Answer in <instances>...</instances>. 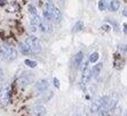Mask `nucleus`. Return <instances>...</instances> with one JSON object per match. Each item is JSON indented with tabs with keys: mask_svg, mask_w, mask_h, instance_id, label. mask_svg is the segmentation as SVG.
Wrapping results in <instances>:
<instances>
[{
	"mask_svg": "<svg viewBox=\"0 0 127 116\" xmlns=\"http://www.w3.org/2000/svg\"><path fill=\"white\" fill-rule=\"evenodd\" d=\"M47 2H49V3H53V0H47Z\"/></svg>",
	"mask_w": 127,
	"mask_h": 116,
	"instance_id": "nucleus-32",
	"label": "nucleus"
},
{
	"mask_svg": "<svg viewBox=\"0 0 127 116\" xmlns=\"http://www.w3.org/2000/svg\"><path fill=\"white\" fill-rule=\"evenodd\" d=\"M101 70H102V63H97V65H95L92 70V75L94 77H98L100 76Z\"/></svg>",
	"mask_w": 127,
	"mask_h": 116,
	"instance_id": "nucleus-10",
	"label": "nucleus"
},
{
	"mask_svg": "<svg viewBox=\"0 0 127 116\" xmlns=\"http://www.w3.org/2000/svg\"><path fill=\"white\" fill-rule=\"evenodd\" d=\"M41 23V20H40V17H39L38 15H33L32 18H31V25H39V24Z\"/></svg>",
	"mask_w": 127,
	"mask_h": 116,
	"instance_id": "nucleus-17",
	"label": "nucleus"
},
{
	"mask_svg": "<svg viewBox=\"0 0 127 116\" xmlns=\"http://www.w3.org/2000/svg\"><path fill=\"white\" fill-rule=\"evenodd\" d=\"M39 26H40L41 32H44V33L52 32V26H50V24L48 23V22H41V23L39 24Z\"/></svg>",
	"mask_w": 127,
	"mask_h": 116,
	"instance_id": "nucleus-8",
	"label": "nucleus"
},
{
	"mask_svg": "<svg viewBox=\"0 0 127 116\" xmlns=\"http://www.w3.org/2000/svg\"><path fill=\"white\" fill-rule=\"evenodd\" d=\"M91 74H92V70L89 68V66L87 65V66L85 67L83 70V76H81V88L83 89H85V85H86V83L88 82V80L91 78Z\"/></svg>",
	"mask_w": 127,
	"mask_h": 116,
	"instance_id": "nucleus-3",
	"label": "nucleus"
},
{
	"mask_svg": "<svg viewBox=\"0 0 127 116\" xmlns=\"http://www.w3.org/2000/svg\"><path fill=\"white\" fill-rule=\"evenodd\" d=\"M109 108L108 107H103V108H100L98 109V112L96 114H97V116H108L109 115Z\"/></svg>",
	"mask_w": 127,
	"mask_h": 116,
	"instance_id": "nucleus-16",
	"label": "nucleus"
},
{
	"mask_svg": "<svg viewBox=\"0 0 127 116\" xmlns=\"http://www.w3.org/2000/svg\"><path fill=\"white\" fill-rule=\"evenodd\" d=\"M0 59H3V49L1 44H0Z\"/></svg>",
	"mask_w": 127,
	"mask_h": 116,
	"instance_id": "nucleus-26",
	"label": "nucleus"
},
{
	"mask_svg": "<svg viewBox=\"0 0 127 116\" xmlns=\"http://www.w3.org/2000/svg\"><path fill=\"white\" fill-rule=\"evenodd\" d=\"M28 9H29V13L31 15H37V9H35L34 6H32V5H29Z\"/></svg>",
	"mask_w": 127,
	"mask_h": 116,
	"instance_id": "nucleus-22",
	"label": "nucleus"
},
{
	"mask_svg": "<svg viewBox=\"0 0 127 116\" xmlns=\"http://www.w3.org/2000/svg\"><path fill=\"white\" fill-rule=\"evenodd\" d=\"M123 15H124L125 17H127V6L124 8V10H123Z\"/></svg>",
	"mask_w": 127,
	"mask_h": 116,
	"instance_id": "nucleus-29",
	"label": "nucleus"
},
{
	"mask_svg": "<svg viewBox=\"0 0 127 116\" xmlns=\"http://www.w3.org/2000/svg\"><path fill=\"white\" fill-rule=\"evenodd\" d=\"M20 49H21V52L23 54V55H30V54H32L31 49H30L27 44H24V43L20 44Z\"/></svg>",
	"mask_w": 127,
	"mask_h": 116,
	"instance_id": "nucleus-13",
	"label": "nucleus"
},
{
	"mask_svg": "<svg viewBox=\"0 0 127 116\" xmlns=\"http://www.w3.org/2000/svg\"><path fill=\"white\" fill-rule=\"evenodd\" d=\"M25 44L29 47L32 52H40L41 51V46H40V42L37 39V37L34 35H30L28 37L27 40H25Z\"/></svg>",
	"mask_w": 127,
	"mask_h": 116,
	"instance_id": "nucleus-1",
	"label": "nucleus"
},
{
	"mask_svg": "<svg viewBox=\"0 0 127 116\" xmlns=\"http://www.w3.org/2000/svg\"><path fill=\"white\" fill-rule=\"evenodd\" d=\"M29 83H30V78L25 75H22L17 78V84L21 85V87H25V85H28Z\"/></svg>",
	"mask_w": 127,
	"mask_h": 116,
	"instance_id": "nucleus-9",
	"label": "nucleus"
},
{
	"mask_svg": "<svg viewBox=\"0 0 127 116\" xmlns=\"http://www.w3.org/2000/svg\"><path fill=\"white\" fill-rule=\"evenodd\" d=\"M83 29H84V23L81 20H79V22H77V23L74 24L73 27H72V32L76 33V32H78V31H81Z\"/></svg>",
	"mask_w": 127,
	"mask_h": 116,
	"instance_id": "nucleus-15",
	"label": "nucleus"
},
{
	"mask_svg": "<svg viewBox=\"0 0 127 116\" xmlns=\"http://www.w3.org/2000/svg\"><path fill=\"white\" fill-rule=\"evenodd\" d=\"M119 7H120V1H118V0H112L111 3H110V9L112 12H117L119 9Z\"/></svg>",
	"mask_w": 127,
	"mask_h": 116,
	"instance_id": "nucleus-14",
	"label": "nucleus"
},
{
	"mask_svg": "<svg viewBox=\"0 0 127 116\" xmlns=\"http://www.w3.org/2000/svg\"><path fill=\"white\" fill-rule=\"evenodd\" d=\"M54 96V93L53 91H45V92H42V96H41V102H47L49 101V99L50 98H53Z\"/></svg>",
	"mask_w": 127,
	"mask_h": 116,
	"instance_id": "nucleus-11",
	"label": "nucleus"
},
{
	"mask_svg": "<svg viewBox=\"0 0 127 116\" xmlns=\"http://www.w3.org/2000/svg\"><path fill=\"white\" fill-rule=\"evenodd\" d=\"M2 49H3V59L5 60H13V59L17 57V52H16L14 47L5 43L2 46Z\"/></svg>",
	"mask_w": 127,
	"mask_h": 116,
	"instance_id": "nucleus-2",
	"label": "nucleus"
},
{
	"mask_svg": "<svg viewBox=\"0 0 127 116\" xmlns=\"http://www.w3.org/2000/svg\"><path fill=\"white\" fill-rule=\"evenodd\" d=\"M125 116H127V109H126V112H125Z\"/></svg>",
	"mask_w": 127,
	"mask_h": 116,
	"instance_id": "nucleus-34",
	"label": "nucleus"
},
{
	"mask_svg": "<svg viewBox=\"0 0 127 116\" xmlns=\"http://www.w3.org/2000/svg\"><path fill=\"white\" fill-rule=\"evenodd\" d=\"M30 30H31L32 32H35V31H37V26H34V25H30Z\"/></svg>",
	"mask_w": 127,
	"mask_h": 116,
	"instance_id": "nucleus-28",
	"label": "nucleus"
},
{
	"mask_svg": "<svg viewBox=\"0 0 127 116\" xmlns=\"http://www.w3.org/2000/svg\"><path fill=\"white\" fill-rule=\"evenodd\" d=\"M5 5V0H0V6H3Z\"/></svg>",
	"mask_w": 127,
	"mask_h": 116,
	"instance_id": "nucleus-31",
	"label": "nucleus"
},
{
	"mask_svg": "<svg viewBox=\"0 0 127 116\" xmlns=\"http://www.w3.org/2000/svg\"><path fill=\"white\" fill-rule=\"evenodd\" d=\"M98 109H100V105H98L97 101H94L92 104V106H91V110H92L93 113H97Z\"/></svg>",
	"mask_w": 127,
	"mask_h": 116,
	"instance_id": "nucleus-21",
	"label": "nucleus"
},
{
	"mask_svg": "<svg viewBox=\"0 0 127 116\" xmlns=\"http://www.w3.org/2000/svg\"><path fill=\"white\" fill-rule=\"evenodd\" d=\"M42 15H44V17L46 18L47 20L53 19V15H52V10H47V9H45L44 13H42Z\"/></svg>",
	"mask_w": 127,
	"mask_h": 116,
	"instance_id": "nucleus-20",
	"label": "nucleus"
},
{
	"mask_svg": "<svg viewBox=\"0 0 127 116\" xmlns=\"http://www.w3.org/2000/svg\"><path fill=\"white\" fill-rule=\"evenodd\" d=\"M98 57H100L98 52H93L92 55L89 56V58H88L89 63H96V61H97V59H98Z\"/></svg>",
	"mask_w": 127,
	"mask_h": 116,
	"instance_id": "nucleus-18",
	"label": "nucleus"
},
{
	"mask_svg": "<svg viewBox=\"0 0 127 116\" xmlns=\"http://www.w3.org/2000/svg\"><path fill=\"white\" fill-rule=\"evenodd\" d=\"M52 15H53V19H55L56 22H59V20L61 19V12L59 10L57 7H55V6L53 7V9H52Z\"/></svg>",
	"mask_w": 127,
	"mask_h": 116,
	"instance_id": "nucleus-12",
	"label": "nucleus"
},
{
	"mask_svg": "<svg viewBox=\"0 0 127 116\" xmlns=\"http://www.w3.org/2000/svg\"><path fill=\"white\" fill-rule=\"evenodd\" d=\"M83 59H84V54L83 52L81 51L77 52V54L73 56V58H72V66H73L74 68H78V67L81 65Z\"/></svg>",
	"mask_w": 127,
	"mask_h": 116,
	"instance_id": "nucleus-5",
	"label": "nucleus"
},
{
	"mask_svg": "<svg viewBox=\"0 0 127 116\" xmlns=\"http://www.w3.org/2000/svg\"><path fill=\"white\" fill-rule=\"evenodd\" d=\"M48 87H49V83H48L47 80H40L35 83V89L39 91V92H45V91H47Z\"/></svg>",
	"mask_w": 127,
	"mask_h": 116,
	"instance_id": "nucleus-6",
	"label": "nucleus"
},
{
	"mask_svg": "<svg viewBox=\"0 0 127 116\" xmlns=\"http://www.w3.org/2000/svg\"><path fill=\"white\" fill-rule=\"evenodd\" d=\"M54 85L56 88H60V81L57 77H54Z\"/></svg>",
	"mask_w": 127,
	"mask_h": 116,
	"instance_id": "nucleus-25",
	"label": "nucleus"
},
{
	"mask_svg": "<svg viewBox=\"0 0 127 116\" xmlns=\"http://www.w3.org/2000/svg\"><path fill=\"white\" fill-rule=\"evenodd\" d=\"M24 64L27 65V66L31 67V68H34V67H37V61L31 60V59H25V60H24Z\"/></svg>",
	"mask_w": 127,
	"mask_h": 116,
	"instance_id": "nucleus-19",
	"label": "nucleus"
},
{
	"mask_svg": "<svg viewBox=\"0 0 127 116\" xmlns=\"http://www.w3.org/2000/svg\"><path fill=\"white\" fill-rule=\"evenodd\" d=\"M123 31H124L125 34H127V24H124V30Z\"/></svg>",
	"mask_w": 127,
	"mask_h": 116,
	"instance_id": "nucleus-30",
	"label": "nucleus"
},
{
	"mask_svg": "<svg viewBox=\"0 0 127 116\" xmlns=\"http://www.w3.org/2000/svg\"><path fill=\"white\" fill-rule=\"evenodd\" d=\"M98 9H100L101 12H103L104 9H105V2H104L103 0H101V1H98Z\"/></svg>",
	"mask_w": 127,
	"mask_h": 116,
	"instance_id": "nucleus-23",
	"label": "nucleus"
},
{
	"mask_svg": "<svg viewBox=\"0 0 127 116\" xmlns=\"http://www.w3.org/2000/svg\"><path fill=\"white\" fill-rule=\"evenodd\" d=\"M32 112H33V114H34V116H45L46 113H47L46 108H45L42 105H35V106H33Z\"/></svg>",
	"mask_w": 127,
	"mask_h": 116,
	"instance_id": "nucleus-7",
	"label": "nucleus"
},
{
	"mask_svg": "<svg viewBox=\"0 0 127 116\" xmlns=\"http://www.w3.org/2000/svg\"><path fill=\"white\" fill-rule=\"evenodd\" d=\"M3 77H5V74H3V70L0 67V83L3 81Z\"/></svg>",
	"mask_w": 127,
	"mask_h": 116,
	"instance_id": "nucleus-24",
	"label": "nucleus"
},
{
	"mask_svg": "<svg viewBox=\"0 0 127 116\" xmlns=\"http://www.w3.org/2000/svg\"><path fill=\"white\" fill-rule=\"evenodd\" d=\"M125 52H126V54H127V46L125 47Z\"/></svg>",
	"mask_w": 127,
	"mask_h": 116,
	"instance_id": "nucleus-33",
	"label": "nucleus"
},
{
	"mask_svg": "<svg viewBox=\"0 0 127 116\" xmlns=\"http://www.w3.org/2000/svg\"><path fill=\"white\" fill-rule=\"evenodd\" d=\"M102 29H103L104 31H106V32H108V31H110V26L109 25H103V26H102Z\"/></svg>",
	"mask_w": 127,
	"mask_h": 116,
	"instance_id": "nucleus-27",
	"label": "nucleus"
},
{
	"mask_svg": "<svg viewBox=\"0 0 127 116\" xmlns=\"http://www.w3.org/2000/svg\"><path fill=\"white\" fill-rule=\"evenodd\" d=\"M0 102L2 105H7L9 102V87H3L0 90Z\"/></svg>",
	"mask_w": 127,
	"mask_h": 116,
	"instance_id": "nucleus-4",
	"label": "nucleus"
}]
</instances>
